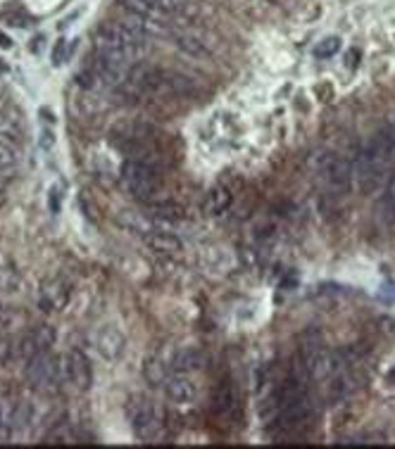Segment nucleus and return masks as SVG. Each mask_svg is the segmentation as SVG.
<instances>
[{"label": "nucleus", "instance_id": "25", "mask_svg": "<svg viewBox=\"0 0 395 449\" xmlns=\"http://www.w3.org/2000/svg\"><path fill=\"white\" fill-rule=\"evenodd\" d=\"M148 3H151L153 8H158L160 12H165L167 17L179 10V0H148Z\"/></svg>", "mask_w": 395, "mask_h": 449}, {"label": "nucleus", "instance_id": "7", "mask_svg": "<svg viewBox=\"0 0 395 449\" xmlns=\"http://www.w3.org/2000/svg\"><path fill=\"white\" fill-rule=\"evenodd\" d=\"M64 366H67V381L72 383L76 390H86L93 385V369H90L88 357L81 349H69L64 357Z\"/></svg>", "mask_w": 395, "mask_h": 449}, {"label": "nucleus", "instance_id": "17", "mask_svg": "<svg viewBox=\"0 0 395 449\" xmlns=\"http://www.w3.org/2000/svg\"><path fill=\"white\" fill-rule=\"evenodd\" d=\"M374 219H377V224L381 229H391V226H395V203L386 191L381 193V198L377 200V205H374Z\"/></svg>", "mask_w": 395, "mask_h": 449}, {"label": "nucleus", "instance_id": "9", "mask_svg": "<svg viewBox=\"0 0 395 449\" xmlns=\"http://www.w3.org/2000/svg\"><path fill=\"white\" fill-rule=\"evenodd\" d=\"M360 388L358 378L350 373L348 369L338 371V373L329 376V388H326V402L331 407H338L348 400L350 395H355V390Z\"/></svg>", "mask_w": 395, "mask_h": 449}, {"label": "nucleus", "instance_id": "32", "mask_svg": "<svg viewBox=\"0 0 395 449\" xmlns=\"http://www.w3.org/2000/svg\"><path fill=\"white\" fill-rule=\"evenodd\" d=\"M5 423V414H3V405H0V426Z\"/></svg>", "mask_w": 395, "mask_h": 449}, {"label": "nucleus", "instance_id": "27", "mask_svg": "<svg viewBox=\"0 0 395 449\" xmlns=\"http://www.w3.org/2000/svg\"><path fill=\"white\" fill-rule=\"evenodd\" d=\"M53 143H55V138H53V133H50V131H43V138H41V148H53Z\"/></svg>", "mask_w": 395, "mask_h": 449}, {"label": "nucleus", "instance_id": "21", "mask_svg": "<svg viewBox=\"0 0 395 449\" xmlns=\"http://www.w3.org/2000/svg\"><path fill=\"white\" fill-rule=\"evenodd\" d=\"M19 162V150L12 140L0 138V172L5 169H12Z\"/></svg>", "mask_w": 395, "mask_h": 449}, {"label": "nucleus", "instance_id": "5", "mask_svg": "<svg viewBox=\"0 0 395 449\" xmlns=\"http://www.w3.org/2000/svg\"><path fill=\"white\" fill-rule=\"evenodd\" d=\"M53 342H55L53 326H45V323H41V326L31 328L29 333L22 335V340H19V345H17V357L27 364L29 359H34L36 354L48 352V349L53 347Z\"/></svg>", "mask_w": 395, "mask_h": 449}, {"label": "nucleus", "instance_id": "6", "mask_svg": "<svg viewBox=\"0 0 395 449\" xmlns=\"http://www.w3.org/2000/svg\"><path fill=\"white\" fill-rule=\"evenodd\" d=\"M69 297H72V285L64 278H48L41 285V292H38V307L43 311H60L69 302Z\"/></svg>", "mask_w": 395, "mask_h": 449}, {"label": "nucleus", "instance_id": "8", "mask_svg": "<svg viewBox=\"0 0 395 449\" xmlns=\"http://www.w3.org/2000/svg\"><path fill=\"white\" fill-rule=\"evenodd\" d=\"M95 349H98L102 359L117 361L126 349V337L117 326H102L95 333Z\"/></svg>", "mask_w": 395, "mask_h": 449}, {"label": "nucleus", "instance_id": "2", "mask_svg": "<svg viewBox=\"0 0 395 449\" xmlns=\"http://www.w3.org/2000/svg\"><path fill=\"white\" fill-rule=\"evenodd\" d=\"M309 164L319 172V176L324 179V184H326L329 191H334L336 195H346L348 191H350L355 172H353L350 162L343 160L341 155L317 152V155H312Z\"/></svg>", "mask_w": 395, "mask_h": 449}, {"label": "nucleus", "instance_id": "12", "mask_svg": "<svg viewBox=\"0 0 395 449\" xmlns=\"http://www.w3.org/2000/svg\"><path fill=\"white\" fill-rule=\"evenodd\" d=\"M236 407H238V397H236L234 385H231V381H222L219 388L215 390V397H212V409H215V414L222 416V419H231Z\"/></svg>", "mask_w": 395, "mask_h": 449}, {"label": "nucleus", "instance_id": "16", "mask_svg": "<svg viewBox=\"0 0 395 449\" xmlns=\"http://www.w3.org/2000/svg\"><path fill=\"white\" fill-rule=\"evenodd\" d=\"M143 373H146V378H148V383H151V385H165L167 378L172 376V369H170V364L162 359L160 354H155V357H151V359L146 361Z\"/></svg>", "mask_w": 395, "mask_h": 449}, {"label": "nucleus", "instance_id": "1", "mask_svg": "<svg viewBox=\"0 0 395 449\" xmlns=\"http://www.w3.org/2000/svg\"><path fill=\"white\" fill-rule=\"evenodd\" d=\"M122 184L131 198L141 203H153L160 191V169L151 152H136V157L126 160L122 167Z\"/></svg>", "mask_w": 395, "mask_h": 449}, {"label": "nucleus", "instance_id": "18", "mask_svg": "<svg viewBox=\"0 0 395 449\" xmlns=\"http://www.w3.org/2000/svg\"><path fill=\"white\" fill-rule=\"evenodd\" d=\"M167 88H170V93H174V95H196V90H198L196 81L184 74H174V71L167 74Z\"/></svg>", "mask_w": 395, "mask_h": 449}, {"label": "nucleus", "instance_id": "13", "mask_svg": "<svg viewBox=\"0 0 395 449\" xmlns=\"http://www.w3.org/2000/svg\"><path fill=\"white\" fill-rule=\"evenodd\" d=\"M229 205H231V193L226 191L224 186H215L205 193L203 210H205V214H210V217H219V214H224L226 210H229Z\"/></svg>", "mask_w": 395, "mask_h": 449}, {"label": "nucleus", "instance_id": "3", "mask_svg": "<svg viewBox=\"0 0 395 449\" xmlns=\"http://www.w3.org/2000/svg\"><path fill=\"white\" fill-rule=\"evenodd\" d=\"M126 416L131 423L134 433L143 442H158L162 438V421L153 402L143 395H134L126 402Z\"/></svg>", "mask_w": 395, "mask_h": 449}, {"label": "nucleus", "instance_id": "29", "mask_svg": "<svg viewBox=\"0 0 395 449\" xmlns=\"http://www.w3.org/2000/svg\"><path fill=\"white\" fill-rule=\"evenodd\" d=\"M386 193L391 195V200L395 203V174L391 176V181H388V186H386Z\"/></svg>", "mask_w": 395, "mask_h": 449}, {"label": "nucleus", "instance_id": "11", "mask_svg": "<svg viewBox=\"0 0 395 449\" xmlns=\"http://www.w3.org/2000/svg\"><path fill=\"white\" fill-rule=\"evenodd\" d=\"M165 393L172 402L177 405H191L196 400V385L186 373H179V371H172V376L165 383Z\"/></svg>", "mask_w": 395, "mask_h": 449}, {"label": "nucleus", "instance_id": "15", "mask_svg": "<svg viewBox=\"0 0 395 449\" xmlns=\"http://www.w3.org/2000/svg\"><path fill=\"white\" fill-rule=\"evenodd\" d=\"M172 38H174V45L184 50V53H189L193 57H210V48H205V43L198 41L189 31H174Z\"/></svg>", "mask_w": 395, "mask_h": 449}, {"label": "nucleus", "instance_id": "31", "mask_svg": "<svg viewBox=\"0 0 395 449\" xmlns=\"http://www.w3.org/2000/svg\"><path fill=\"white\" fill-rule=\"evenodd\" d=\"M386 288H388V290H391V292H393V295H395V276L391 278V283H388V285H386Z\"/></svg>", "mask_w": 395, "mask_h": 449}, {"label": "nucleus", "instance_id": "30", "mask_svg": "<svg viewBox=\"0 0 395 449\" xmlns=\"http://www.w3.org/2000/svg\"><path fill=\"white\" fill-rule=\"evenodd\" d=\"M386 378L391 381V383H395V366H393L391 371H388V376H386Z\"/></svg>", "mask_w": 395, "mask_h": 449}, {"label": "nucleus", "instance_id": "14", "mask_svg": "<svg viewBox=\"0 0 395 449\" xmlns=\"http://www.w3.org/2000/svg\"><path fill=\"white\" fill-rule=\"evenodd\" d=\"M203 354L198 352L196 347H184L179 349L177 354H174V369L172 371H179V373H189V371H198L203 369Z\"/></svg>", "mask_w": 395, "mask_h": 449}, {"label": "nucleus", "instance_id": "23", "mask_svg": "<svg viewBox=\"0 0 395 449\" xmlns=\"http://www.w3.org/2000/svg\"><path fill=\"white\" fill-rule=\"evenodd\" d=\"M17 285H19V273L15 269L0 266V290H17Z\"/></svg>", "mask_w": 395, "mask_h": 449}, {"label": "nucleus", "instance_id": "10", "mask_svg": "<svg viewBox=\"0 0 395 449\" xmlns=\"http://www.w3.org/2000/svg\"><path fill=\"white\" fill-rule=\"evenodd\" d=\"M143 243L148 250H153L155 255H165V257H172V255H179L181 250H184V243L174 236L170 231H162V229H153L143 233Z\"/></svg>", "mask_w": 395, "mask_h": 449}, {"label": "nucleus", "instance_id": "20", "mask_svg": "<svg viewBox=\"0 0 395 449\" xmlns=\"http://www.w3.org/2000/svg\"><path fill=\"white\" fill-rule=\"evenodd\" d=\"M0 138L17 143L22 138V128H19V121L15 116H10L8 112H0Z\"/></svg>", "mask_w": 395, "mask_h": 449}, {"label": "nucleus", "instance_id": "22", "mask_svg": "<svg viewBox=\"0 0 395 449\" xmlns=\"http://www.w3.org/2000/svg\"><path fill=\"white\" fill-rule=\"evenodd\" d=\"M341 50V38L338 36H326L324 41H319L312 48V55L317 57V60H326V57L336 55Z\"/></svg>", "mask_w": 395, "mask_h": 449}, {"label": "nucleus", "instance_id": "33", "mask_svg": "<svg viewBox=\"0 0 395 449\" xmlns=\"http://www.w3.org/2000/svg\"><path fill=\"white\" fill-rule=\"evenodd\" d=\"M3 71H8V64H5V62H0V74H3Z\"/></svg>", "mask_w": 395, "mask_h": 449}, {"label": "nucleus", "instance_id": "24", "mask_svg": "<svg viewBox=\"0 0 395 449\" xmlns=\"http://www.w3.org/2000/svg\"><path fill=\"white\" fill-rule=\"evenodd\" d=\"M15 354H17V345L12 342V337H0V366H5Z\"/></svg>", "mask_w": 395, "mask_h": 449}, {"label": "nucleus", "instance_id": "26", "mask_svg": "<svg viewBox=\"0 0 395 449\" xmlns=\"http://www.w3.org/2000/svg\"><path fill=\"white\" fill-rule=\"evenodd\" d=\"M64 55H67V41H57V45H55V50H53V64L55 67H60L62 64V60H64Z\"/></svg>", "mask_w": 395, "mask_h": 449}, {"label": "nucleus", "instance_id": "4", "mask_svg": "<svg viewBox=\"0 0 395 449\" xmlns=\"http://www.w3.org/2000/svg\"><path fill=\"white\" fill-rule=\"evenodd\" d=\"M24 378H27L31 388L41 390V393L57 390L62 385V381L67 378V366L60 364V359L50 357L48 352H41L24 364Z\"/></svg>", "mask_w": 395, "mask_h": 449}, {"label": "nucleus", "instance_id": "19", "mask_svg": "<svg viewBox=\"0 0 395 449\" xmlns=\"http://www.w3.org/2000/svg\"><path fill=\"white\" fill-rule=\"evenodd\" d=\"M31 421H34V407L29 405V402H19L15 407V412L10 416V426L12 431H27L31 426Z\"/></svg>", "mask_w": 395, "mask_h": 449}, {"label": "nucleus", "instance_id": "28", "mask_svg": "<svg viewBox=\"0 0 395 449\" xmlns=\"http://www.w3.org/2000/svg\"><path fill=\"white\" fill-rule=\"evenodd\" d=\"M0 48H5V50L12 48V38L5 34V31H0Z\"/></svg>", "mask_w": 395, "mask_h": 449}]
</instances>
